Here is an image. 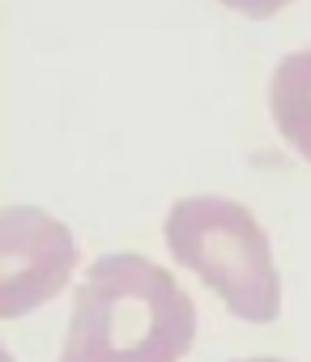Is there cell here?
Returning a JSON list of instances; mask_svg holds the SVG:
<instances>
[{
    "label": "cell",
    "instance_id": "6da1fadb",
    "mask_svg": "<svg viewBox=\"0 0 311 362\" xmlns=\"http://www.w3.org/2000/svg\"><path fill=\"white\" fill-rule=\"evenodd\" d=\"M196 341V303L149 256H98L77 294L56 362H180Z\"/></svg>",
    "mask_w": 311,
    "mask_h": 362
},
{
    "label": "cell",
    "instance_id": "7a4b0ae2",
    "mask_svg": "<svg viewBox=\"0 0 311 362\" xmlns=\"http://www.w3.org/2000/svg\"><path fill=\"white\" fill-rule=\"evenodd\" d=\"M163 235L171 260L196 273L235 320L273 324L281 315V273L247 205L230 197H184L171 205Z\"/></svg>",
    "mask_w": 311,
    "mask_h": 362
},
{
    "label": "cell",
    "instance_id": "3957f363",
    "mask_svg": "<svg viewBox=\"0 0 311 362\" xmlns=\"http://www.w3.org/2000/svg\"><path fill=\"white\" fill-rule=\"evenodd\" d=\"M77 239L39 205H5L0 214V315L22 320L73 281Z\"/></svg>",
    "mask_w": 311,
    "mask_h": 362
},
{
    "label": "cell",
    "instance_id": "277c9868",
    "mask_svg": "<svg viewBox=\"0 0 311 362\" xmlns=\"http://www.w3.org/2000/svg\"><path fill=\"white\" fill-rule=\"evenodd\" d=\"M269 111L281 132V141L311 162V47L290 52L269 81Z\"/></svg>",
    "mask_w": 311,
    "mask_h": 362
},
{
    "label": "cell",
    "instance_id": "5b68a950",
    "mask_svg": "<svg viewBox=\"0 0 311 362\" xmlns=\"http://www.w3.org/2000/svg\"><path fill=\"white\" fill-rule=\"evenodd\" d=\"M218 5L243 13V18H273V13H281L286 5H294V0H218Z\"/></svg>",
    "mask_w": 311,
    "mask_h": 362
},
{
    "label": "cell",
    "instance_id": "8992f818",
    "mask_svg": "<svg viewBox=\"0 0 311 362\" xmlns=\"http://www.w3.org/2000/svg\"><path fill=\"white\" fill-rule=\"evenodd\" d=\"M235 362H286V358H235Z\"/></svg>",
    "mask_w": 311,
    "mask_h": 362
},
{
    "label": "cell",
    "instance_id": "52a82bcc",
    "mask_svg": "<svg viewBox=\"0 0 311 362\" xmlns=\"http://www.w3.org/2000/svg\"><path fill=\"white\" fill-rule=\"evenodd\" d=\"M0 362H13V354H0Z\"/></svg>",
    "mask_w": 311,
    "mask_h": 362
}]
</instances>
